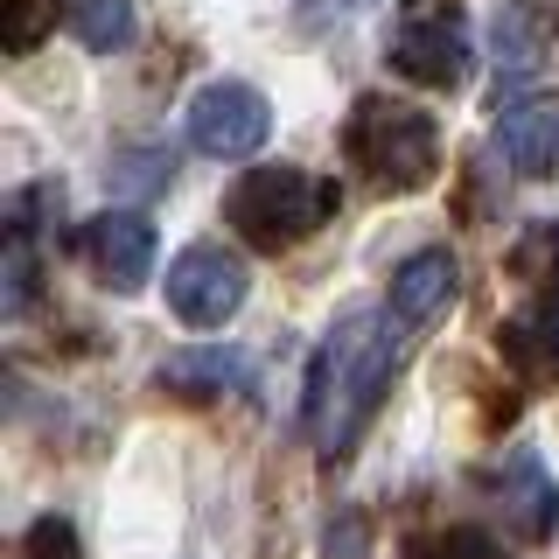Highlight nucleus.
<instances>
[{
  "instance_id": "12",
  "label": "nucleus",
  "mask_w": 559,
  "mask_h": 559,
  "mask_svg": "<svg viewBox=\"0 0 559 559\" xmlns=\"http://www.w3.org/2000/svg\"><path fill=\"white\" fill-rule=\"evenodd\" d=\"M454 294H462V266H454V252L448 245H427V252H413V259H399V273H392V322L399 329H427V322H441V314L454 308Z\"/></svg>"
},
{
  "instance_id": "5",
  "label": "nucleus",
  "mask_w": 559,
  "mask_h": 559,
  "mask_svg": "<svg viewBox=\"0 0 559 559\" xmlns=\"http://www.w3.org/2000/svg\"><path fill=\"white\" fill-rule=\"evenodd\" d=\"M266 133H273V105L245 78H217L189 98V140L210 162H245V154L266 147Z\"/></svg>"
},
{
  "instance_id": "11",
  "label": "nucleus",
  "mask_w": 559,
  "mask_h": 559,
  "mask_svg": "<svg viewBox=\"0 0 559 559\" xmlns=\"http://www.w3.org/2000/svg\"><path fill=\"white\" fill-rule=\"evenodd\" d=\"M497 154L524 175V182H546L559 168V98L552 92L503 98L497 105Z\"/></svg>"
},
{
  "instance_id": "18",
  "label": "nucleus",
  "mask_w": 559,
  "mask_h": 559,
  "mask_svg": "<svg viewBox=\"0 0 559 559\" xmlns=\"http://www.w3.org/2000/svg\"><path fill=\"white\" fill-rule=\"evenodd\" d=\"M406 559H503L497 546H489L483 532H468V524H448V532H427V538H413Z\"/></svg>"
},
{
  "instance_id": "9",
  "label": "nucleus",
  "mask_w": 559,
  "mask_h": 559,
  "mask_svg": "<svg viewBox=\"0 0 559 559\" xmlns=\"http://www.w3.org/2000/svg\"><path fill=\"white\" fill-rule=\"evenodd\" d=\"M78 252L92 259V273L112 294H140L154 273V224L140 210H105V217H92L78 231Z\"/></svg>"
},
{
  "instance_id": "22",
  "label": "nucleus",
  "mask_w": 559,
  "mask_h": 559,
  "mask_svg": "<svg viewBox=\"0 0 559 559\" xmlns=\"http://www.w3.org/2000/svg\"><path fill=\"white\" fill-rule=\"evenodd\" d=\"M301 8H357V0H301Z\"/></svg>"
},
{
  "instance_id": "4",
  "label": "nucleus",
  "mask_w": 559,
  "mask_h": 559,
  "mask_svg": "<svg viewBox=\"0 0 559 559\" xmlns=\"http://www.w3.org/2000/svg\"><path fill=\"white\" fill-rule=\"evenodd\" d=\"M384 63L427 92H462L476 70V35H468L462 0H406L384 28Z\"/></svg>"
},
{
  "instance_id": "10",
  "label": "nucleus",
  "mask_w": 559,
  "mask_h": 559,
  "mask_svg": "<svg viewBox=\"0 0 559 559\" xmlns=\"http://www.w3.org/2000/svg\"><path fill=\"white\" fill-rule=\"evenodd\" d=\"M259 364L245 349H224V343H197V349H175V357L154 364V392L182 399V406H210V399H238L252 392Z\"/></svg>"
},
{
  "instance_id": "13",
  "label": "nucleus",
  "mask_w": 559,
  "mask_h": 559,
  "mask_svg": "<svg viewBox=\"0 0 559 559\" xmlns=\"http://www.w3.org/2000/svg\"><path fill=\"white\" fill-rule=\"evenodd\" d=\"M35 189L8 203V252H0V308L22 322L35 308V294H43V224H35Z\"/></svg>"
},
{
  "instance_id": "20",
  "label": "nucleus",
  "mask_w": 559,
  "mask_h": 559,
  "mask_svg": "<svg viewBox=\"0 0 559 559\" xmlns=\"http://www.w3.org/2000/svg\"><path fill=\"white\" fill-rule=\"evenodd\" d=\"M168 175H175V162H168V154H147V147H133V154H119V162H112V182L119 189H140V197L168 189Z\"/></svg>"
},
{
  "instance_id": "17",
  "label": "nucleus",
  "mask_w": 559,
  "mask_h": 559,
  "mask_svg": "<svg viewBox=\"0 0 559 559\" xmlns=\"http://www.w3.org/2000/svg\"><path fill=\"white\" fill-rule=\"evenodd\" d=\"M49 28H57V0H0V43H8V57H28Z\"/></svg>"
},
{
  "instance_id": "19",
  "label": "nucleus",
  "mask_w": 559,
  "mask_h": 559,
  "mask_svg": "<svg viewBox=\"0 0 559 559\" xmlns=\"http://www.w3.org/2000/svg\"><path fill=\"white\" fill-rule=\"evenodd\" d=\"M22 559H84L78 524H70V518H35L28 538H22Z\"/></svg>"
},
{
  "instance_id": "6",
  "label": "nucleus",
  "mask_w": 559,
  "mask_h": 559,
  "mask_svg": "<svg viewBox=\"0 0 559 559\" xmlns=\"http://www.w3.org/2000/svg\"><path fill=\"white\" fill-rule=\"evenodd\" d=\"M489 49H497V105L503 98H532L546 84V70L559 63V8L552 0H503L497 28H489Z\"/></svg>"
},
{
  "instance_id": "15",
  "label": "nucleus",
  "mask_w": 559,
  "mask_h": 559,
  "mask_svg": "<svg viewBox=\"0 0 559 559\" xmlns=\"http://www.w3.org/2000/svg\"><path fill=\"white\" fill-rule=\"evenodd\" d=\"M503 273L532 294L538 308H559V217H532L503 252Z\"/></svg>"
},
{
  "instance_id": "14",
  "label": "nucleus",
  "mask_w": 559,
  "mask_h": 559,
  "mask_svg": "<svg viewBox=\"0 0 559 559\" xmlns=\"http://www.w3.org/2000/svg\"><path fill=\"white\" fill-rule=\"evenodd\" d=\"M497 349L518 364L524 378H538V384H552L559 378V308H518V314H503V329H497Z\"/></svg>"
},
{
  "instance_id": "7",
  "label": "nucleus",
  "mask_w": 559,
  "mask_h": 559,
  "mask_svg": "<svg viewBox=\"0 0 559 559\" xmlns=\"http://www.w3.org/2000/svg\"><path fill=\"white\" fill-rule=\"evenodd\" d=\"M245 294H252V273L224 245H189V252L168 259V308L189 329H224L245 308Z\"/></svg>"
},
{
  "instance_id": "1",
  "label": "nucleus",
  "mask_w": 559,
  "mask_h": 559,
  "mask_svg": "<svg viewBox=\"0 0 559 559\" xmlns=\"http://www.w3.org/2000/svg\"><path fill=\"white\" fill-rule=\"evenodd\" d=\"M399 349H406V329L392 322V308H343L336 329L322 336L308 364V399H301V419H308V441L336 462V454L357 448V433L371 427V413L384 406L392 392V371H399Z\"/></svg>"
},
{
  "instance_id": "2",
  "label": "nucleus",
  "mask_w": 559,
  "mask_h": 559,
  "mask_svg": "<svg viewBox=\"0 0 559 559\" xmlns=\"http://www.w3.org/2000/svg\"><path fill=\"white\" fill-rule=\"evenodd\" d=\"M343 189L314 168L294 162H266V168H245L231 189H224V224L252 245V252H294L336 217Z\"/></svg>"
},
{
  "instance_id": "21",
  "label": "nucleus",
  "mask_w": 559,
  "mask_h": 559,
  "mask_svg": "<svg viewBox=\"0 0 559 559\" xmlns=\"http://www.w3.org/2000/svg\"><path fill=\"white\" fill-rule=\"evenodd\" d=\"M364 546H371V532H364V518H343L322 532V552L329 559H364Z\"/></svg>"
},
{
  "instance_id": "3",
  "label": "nucleus",
  "mask_w": 559,
  "mask_h": 559,
  "mask_svg": "<svg viewBox=\"0 0 559 559\" xmlns=\"http://www.w3.org/2000/svg\"><path fill=\"white\" fill-rule=\"evenodd\" d=\"M343 154L384 197H413V189H427L441 175V133H433V119L406 98H384V92H364L349 105Z\"/></svg>"
},
{
  "instance_id": "8",
  "label": "nucleus",
  "mask_w": 559,
  "mask_h": 559,
  "mask_svg": "<svg viewBox=\"0 0 559 559\" xmlns=\"http://www.w3.org/2000/svg\"><path fill=\"white\" fill-rule=\"evenodd\" d=\"M483 497L524 546H546V538L559 532V483H552V468L538 462L532 448H503L497 462L483 468Z\"/></svg>"
},
{
  "instance_id": "16",
  "label": "nucleus",
  "mask_w": 559,
  "mask_h": 559,
  "mask_svg": "<svg viewBox=\"0 0 559 559\" xmlns=\"http://www.w3.org/2000/svg\"><path fill=\"white\" fill-rule=\"evenodd\" d=\"M70 35L98 57L133 43V0H70Z\"/></svg>"
}]
</instances>
